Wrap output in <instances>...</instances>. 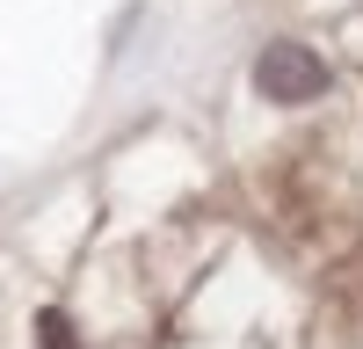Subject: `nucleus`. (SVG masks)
<instances>
[{
	"label": "nucleus",
	"instance_id": "nucleus-2",
	"mask_svg": "<svg viewBox=\"0 0 363 349\" xmlns=\"http://www.w3.org/2000/svg\"><path fill=\"white\" fill-rule=\"evenodd\" d=\"M37 335H44V349H73V335H66V320H58V313L37 320Z\"/></svg>",
	"mask_w": 363,
	"mask_h": 349
},
{
	"label": "nucleus",
	"instance_id": "nucleus-1",
	"mask_svg": "<svg viewBox=\"0 0 363 349\" xmlns=\"http://www.w3.org/2000/svg\"><path fill=\"white\" fill-rule=\"evenodd\" d=\"M255 87H262L269 102H313L320 87H327V66H320L313 44H269L255 58Z\"/></svg>",
	"mask_w": 363,
	"mask_h": 349
}]
</instances>
